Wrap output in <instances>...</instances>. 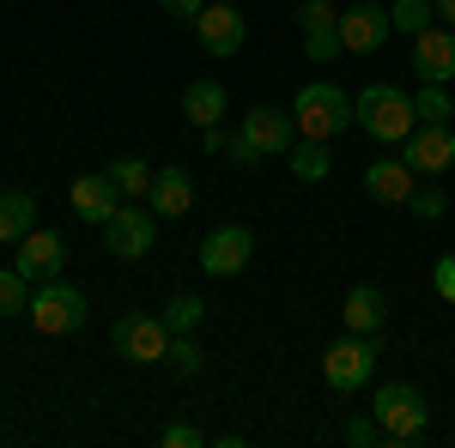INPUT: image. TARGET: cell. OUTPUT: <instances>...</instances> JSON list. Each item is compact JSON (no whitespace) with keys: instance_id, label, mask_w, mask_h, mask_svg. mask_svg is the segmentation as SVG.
Wrapping results in <instances>:
<instances>
[{"instance_id":"9c48e42d","label":"cell","mask_w":455,"mask_h":448,"mask_svg":"<svg viewBox=\"0 0 455 448\" xmlns=\"http://www.w3.org/2000/svg\"><path fill=\"white\" fill-rule=\"evenodd\" d=\"M237 134L249 139V152H255V158H285V152H291V139H298V122H291V109L255 104L243 115V128H237Z\"/></svg>"},{"instance_id":"44dd1931","label":"cell","mask_w":455,"mask_h":448,"mask_svg":"<svg viewBox=\"0 0 455 448\" xmlns=\"http://www.w3.org/2000/svg\"><path fill=\"white\" fill-rule=\"evenodd\" d=\"M36 231V200L25 188H6L0 194V242H25Z\"/></svg>"},{"instance_id":"4316f807","label":"cell","mask_w":455,"mask_h":448,"mask_svg":"<svg viewBox=\"0 0 455 448\" xmlns=\"http://www.w3.org/2000/svg\"><path fill=\"white\" fill-rule=\"evenodd\" d=\"M19 310H31V279L19 267H0V315H19Z\"/></svg>"},{"instance_id":"d6986e66","label":"cell","mask_w":455,"mask_h":448,"mask_svg":"<svg viewBox=\"0 0 455 448\" xmlns=\"http://www.w3.org/2000/svg\"><path fill=\"white\" fill-rule=\"evenodd\" d=\"M340 315H347V334H377V327L388 321V297L377 291V285H352Z\"/></svg>"},{"instance_id":"277c9868","label":"cell","mask_w":455,"mask_h":448,"mask_svg":"<svg viewBox=\"0 0 455 448\" xmlns=\"http://www.w3.org/2000/svg\"><path fill=\"white\" fill-rule=\"evenodd\" d=\"M371 376H377V345H371V334H347V340H334L322 351V381L334 394H358Z\"/></svg>"},{"instance_id":"cb8c5ba5","label":"cell","mask_w":455,"mask_h":448,"mask_svg":"<svg viewBox=\"0 0 455 448\" xmlns=\"http://www.w3.org/2000/svg\"><path fill=\"white\" fill-rule=\"evenodd\" d=\"M201 321H207V303H201L195 291H176L171 303H164V327H171V334H195Z\"/></svg>"},{"instance_id":"4dcf8cb0","label":"cell","mask_w":455,"mask_h":448,"mask_svg":"<svg viewBox=\"0 0 455 448\" xmlns=\"http://www.w3.org/2000/svg\"><path fill=\"white\" fill-rule=\"evenodd\" d=\"M207 443V430H195V424H164V448H201Z\"/></svg>"},{"instance_id":"7c38bea8","label":"cell","mask_w":455,"mask_h":448,"mask_svg":"<svg viewBox=\"0 0 455 448\" xmlns=\"http://www.w3.org/2000/svg\"><path fill=\"white\" fill-rule=\"evenodd\" d=\"M401 145H407L413 176H443L455 164V128H450V122H437V128H431V122H419V128L401 139Z\"/></svg>"},{"instance_id":"3957f363","label":"cell","mask_w":455,"mask_h":448,"mask_svg":"<svg viewBox=\"0 0 455 448\" xmlns=\"http://www.w3.org/2000/svg\"><path fill=\"white\" fill-rule=\"evenodd\" d=\"M371 413H377V424H383L388 443H419L425 436V394L419 388H407V381H383L377 388V400H371Z\"/></svg>"},{"instance_id":"e575fe53","label":"cell","mask_w":455,"mask_h":448,"mask_svg":"<svg viewBox=\"0 0 455 448\" xmlns=\"http://www.w3.org/2000/svg\"><path fill=\"white\" fill-rule=\"evenodd\" d=\"M431 6H437V19H443V25L455 31V0H431Z\"/></svg>"},{"instance_id":"d6a6232c","label":"cell","mask_w":455,"mask_h":448,"mask_svg":"<svg viewBox=\"0 0 455 448\" xmlns=\"http://www.w3.org/2000/svg\"><path fill=\"white\" fill-rule=\"evenodd\" d=\"M201 6H207V0H164V12H171V19H188V25L201 19Z\"/></svg>"},{"instance_id":"ac0fdd59","label":"cell","mask_w":455,"mask_h":448,"mask_svg":"<svg viewBox=\"0 0 455 448\" xmlns=\"http://www.w3.org/2000/svg\"><path fill=\"white\" fill-rule=\"evenodd\" d=\"M146 207L158 212V218H182V212L195 207V182H188V170H176V164H164V170H152V188H146Z\"/></svg>"},{"instance_id":"9a60e30c","label":"cell","mask_w":455,"mask_h":448,"mask_svg":"<svg viewBox=\"0 0 455 448\" xmlns=\"http://www.w3.org/2000/svg\"><path fill=\"white\" fill-rule=\"evenodd\" d=\"M68 200H73V212H79L85 224H98V231H104L109 218H116V207H122V188L109 182V170H85V176H73Z\"/></svg>"},{"instance_id":"d4e9b609","label":"cell","mask_w":455,"mask_h":448,"mask_svg":"<svg viewBox=\"0 0 455 448\" xmlns=\"http://www.w3.org/2000/svg\"><path fill=\"white\" fill-rule=\"evenodd\" d=\"M388 25L401 36H419L425 25H437V6H431V0H395V6H388Z\"/></svg>"},{"instance_id":"5bb4252c","label":"cell","mask_w":455,"mask_h":448,"mask_svg":"<svg viewBox=\"0 0 455 448\" xmlns=\"http://www.w3.org/2000/svg\"><path fill=\"white\" fill-rule=\"evenodd\" d=\"M298 25H304V49H310V61H334V55H347L340 49V6L334 0H304L298 6Z\"/></svg>"},{"instance_id":"ffe728a7","label":"cell","mask_w":455,"mask_h":448,"mask_svg":"<svg viewBox=\"0 0 455 448\" xmlns=\"http://www.w3.org/2000/svg\"><path fill=\"white\" fill-rule=\"evenodd\" d=\"M182 115H188L195 128H219V122H225V85H219V79H195V85L182 91Z\"/></svg>"},{"instance_id":"5b68a950","label":"cell","mask_w":455,"mask_h":448,"mask_svg":"<svg viewBox=\"0 0 455 448\" xmlns=\"http://www.w3.org/2000/svg\"><path fill=\"white\" fill-rule=\"evenodd\" d=\"M25 315H31L36 334H79L85 327V297L68 279H49V285H31V310Z\"/></svg>"},{"instance_id":"30bf717a","label":"cell","mask_w":455,"mask_h":448,"mask_svg":"<svg viewBox=\"0 0 455 448\" xmlns=\"http://www.w3.org/2000/svg\"><path fill=\"white\" fill-rule=\"evenodd\" d=\"M388 6H377V0H358V6H347L340 12V49L347 55H377L388 43Z\"/></svg>"},{"instance_id":"603a6c76","label":"cell","mask_w":455,"mask_h":448,"mask_svg":"<svg viewBox=\"0 0 455 448\" xmlns=\"http://www.w3.org/2000/svg\"><path fill=\"white\" fill-rule=\"evenodd\" d=\"M109 182L122 188V200H140L146 188H152V164L146 158H116L109 164Z\"/></svg>"},{"instance_id":"1f68e13d","label":"cell","mask_w":455,"mask_h":448,"mask_svg":"<svg viewBox=\"0 0 455 448\" xmlns=\"http://www.w3.org/2000/svg\"><path fill=\"white\" fill-rule=\"evenodd\" d=\"M431 285H437V297H443V303H455V255H443V261L431 267Z\"/></svg>"},{"instance_id":"8fae6325","label":"cell","mask_w":455,"mask_h":448,"mask_svg":"<svg viewBox=\"0 0 455 448\" xmlns=\"http://www.w3.org/2000/svg\"><path fill=\"white\" fill-rule=\"evenodd\" d=\"M195 36H201L207 55H237L243 36H249V25H243V12H237L231 0H207L201 19H195Z\"/></svg>"},{"instance_id":"e0dca14e","label":"cell","mask_w":455,"mask_h":448,"mask_svg":"<svg viewBox=\"0 0 455 448\" xmlns=\"http://www.w3.org/2000/svg\"><path fill=\"white\" fill-rule=\"evenodd\" d=\"M413 164L407 158H377V164H364V194L371 200H383V207H407L413 200Z\"/></svg>"},{"instance_id":"836d02e7","label":"cell","mask_w":455,"mask_h":448,"mask_svg":"<svg viewBox=\"0 0 455 448\" xmlns=\"http://www.w3.org/2000/svg\"><path fill=\"white\" fill-rule=\"evenodd\" d=\"M201 145H207V158H212V152H225V145H231V134H225V128H201Z\"/></svg>"},{"instance_id":"83f0119b","label":"cell","mask_w":455,"mask_h":448,"mask_svg":"<svg viewBox=\"0 0 455 448\" xmlns=\"http://www.w3.org/2000/svg\"><path fill=\"white\" fill-rule=\"evenodd\" d=\"M413 115H419V122H431V128H437V122H450V115H455L450 85H419V98H413Z\"/></svg>"},{"instance_id":"8992f818","label":"cell","mask_w":455,"mask_h":448,"mask_svg":"<svg viewBox=\"0 0 455 448\" xmlns=\"http://www.w3.org/2000/svg\"><path fill=\"white\" fill-rule=\"evenodd\" d=\"M152 242H158V212L122 200L116 218L104 224V248L116 255V261H146V255H152Z\"/></svg>"},{"instance_id":"7402d4cb","label":"cell","mask_w":455,"mask_h":448,"mask_svg":"<svg viewBox=\"0 0 455 448\" xmlns=\"http://www.w3.org/2000/svg\"><path fill=\"white\" fill-rule=\"evenodd\" d=\"M285 164H291V176H298V182H328V170H334V158H328V139H291Z\"/></svg>"},{"instance_id":"6da1fadb","label":"cell","mask_w":455,"mask_h":448,"mask_svg":"<svg viewBox=\"0 0 455 448\" xmlns=\"http://www.w3.org/2000/svg\"><path fill=\"white\" fill-rule=\"evenodd\" d=\"M352 109H358V128H364L371 139H383V145H401V139L419 128V115H413V98H407L401 85H383V79H377V85H364Z\"/></svg>"},{"instance_id":"52a82bcc","label":"cell","mask_w":455,"mask_h":448,"mask_svg":"<svg viewBox=\"0 0 455 448\" xmlns=\"http://www.w3.org/2000/svg\"><path fill=\"white\" fill-rule=\"evenodd\" d=\"M116 358H128V364H164V351H171V327H164V315H122L116 321Z\"/></svg>"},{"instance_id":"484cf974","label":"cell","mask_w":455,"mask_h":448,"mask_svg":"<svg viewBox=\"0 0 455 448\" xmlns=\"http://www.w3.org/2000/svg\"><path fill=\"white\" fill-rule=\"evenodd\" d=\"M164 364H171L176 376H201V370H207V351L195 345V334H171V351H164Z\"/></svg>"},{"instance_id":"ba28073f","label":"cell","mask_w":455,"mask_h":448,"mask_svg":"<svg viewBox=\"0 0 455 448\" xmlns=\"http://www.w3.org/2000/svg\"><path fill=\"white\" fill-rule=\"evenodd\" d=\"M249 255H255V231L249 224H219L201 237V267L212 279H237L249 267Z\"/></svg>"},{"instance_id":"f1b7e54d","label":"cell","mask_w":455,"mask_h":448,"mask_svg":"<svg viewBox=\"0 0 455 448\" xmlns=\"http://www.w3.org/2000/svg\"><path fill=\"white\" fill-rule=\"evenodd\" d=\"M407 212L431 224V218H443V212H450V200H443V188H413V200H407Z\"/></svg>"},{"instance_id":"7a4b0ae2","label":"cell","mask_w":455,"mask_h":448,"mask_svg":"<svg viewBox=\"0 0 455 448\" xmlns=\"http://www.w3.org/2000/svg\"><path fill=\"white\" fill-rule=\"evenodd\" d=\"M291 122H298L304 139H334V134H347L352 122H358V109H352V98L340 91V85L315 79V85H304V91L291 98Z\"/></svg>"},{"instance_id":"4fadbf2b","label":"cell","mask_w":455,"mask_h":448,"mask_svg":"<svg viewBox=\"0 0 455 448\" xmlns=\"http://www.w3.org/2000/svg\"><path fill=\"white\" fill-rule=\"evenodd\" d=\"M413 73H419V85H450L455 79V31L450 25H425L413 36Z\"/></svg>"},{"instance_id":"2e32d148","label":"cell","mask_w":455,"mask_h":448,"mask_svg":"<svg viewBox=\"0 0 455 448\" xmlns=\"http://www.w3.org/2000/svg\"><path fill=\"white\" fill-rule=\"evenodd\" d=\"M61 267H68V237L61 231H31V237L19 242V273L31 279V285L61 279Z\"/></svg>"},{"instance_id":"f546056e","label":"cell","mask_w":455,"mask_h":448,"mask_svg":"<svg viewBox=\"0 0 455 448\" xmlns=\"http://www.w3.org/2000/svg\"><path fill=\"white\" fill-rule=\"evenodd\" d=\"M347 443H352V448L388 443V436H383V424H377V413H364V418H347Z\"/></svg>"}]
</instances>
